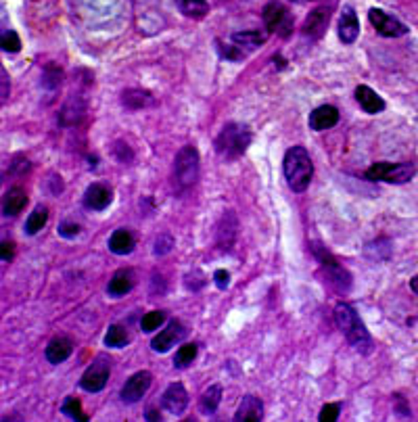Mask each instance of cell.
Returning <instances> with one entry per match:
<instances>
[{
    "mask_svg": "<svg viewBox=\"0 0 418 422\" xmlns=\"http://www.w3.org/2000/svg\"><path fill=\"white\" fill-rule=\"evenodd\" d=\"M234 422H261L264 420V403L255 395H245L234 412Z\"/></svg>",
    "mask_w": 418,
    "mask_h": 422,
    "instance_id": "obj_15",
    "label": "cell"
},
{
    "mask_svg": "<svg viewBox=\"0 0 418 422\" xmlns=\"http://www.w3.org/2000/svg\"><path fill=\"white\" fill-rule=\"evenodd\" d=\"M162 406H164V410H168L174 416L184 414V410L188 408V393H186L184 385L172 383L162 395Z\"/></svg>",
    "mask_w": 418,
    "mask_h": 422,
    "instance_id": "obj_14",
    "label": "cell"
},
{
    "mask_svg": "<svg viewBox=\"0 0 418 422\" xmlns=\"http://www.w3.org/2000/svg\"><path fill=\"white\" fill-rule=\"evenodd\" d=\"M113 201V188L104 182H94L84 192V207L90 211H104Z\"/></svg>",
    "mask_w": 418,
    "mask_h": 422,
    "instance_id": "obj_11",
    "label": "cell"
},
{
    "mask_svg": "<svg viewBox=\"0 0 418 422\" xmlns=\"http://www.w3.org/2000/svg\"><path fill=\"white\" fill-rule=\"evenodd\" d=\"M13 249H15V245L13 243H7V241H3V261L7 263V261H11L13 259Z\"/></svg>",
    "mask_w": 418,
    "mask_h": 422,
    "instance_id": "obj_41",
    "label": "cell"
},
{
    "mask_svg": "<svg viewBox=\"0 0 418 422\" xmlns=\"http://www.w3.org/2000/svg\"><path fill=\"white\" fill-rule=\"evenodd\" d=\"M146 420H162V414L155 412V410H148L146 412Z\"/></svg>",
    "mask_w": 418,
    "mask_h": 422,
    "instance_id": "obj_42",
    "label": "cell"
},
{
    "mask_svg": "<svg viewBox=\"0 0 418 422\" xmlns=\"http://www.w3.org/2000/svg\"><path fill=\"white\" fill-rule=\"evenodd\" d=\"M291 3H307V0H291Z\"/></svg>",
    "mask_w": 418,
    "mask_h": 422,
    "instance_id": "obj_44",
    "label": "cell"
},
{
    "mask_svg": "<svg viewBox=\"0 0 418 422\" xmlns=\"http://www.w3.org/2000/svg\"><path fill=\"white\" fill-rule=\"evenodd\" d=\"M104 347H109V349H120V347H126L130 343V333L126 326L122 324H111L107 329V333H104Z\"/></svg>",
    "mask_w": 418,
    "mask_h": 422,
    "instance_id": "obj_27",
    "label": "cell"
},
{
    "mask_svg": "<svg viewBox=\"0 0 418 422\" xmlns=\"http://www.w3.org/2000/svg\"><path fill=\"white\" fill-rule=\"evenodd\" d=\"M368 19H371V25L377 30V34H381L383 38H399L408 34V25L402 23L397 17L385 13L383 9H371Z\"/></svg>",
    "mask_w": 418,
    "mask_h": 422,
    "instance_id": "obj_8",
    "label": "cell"
},
{
    "mask_svg": "<svg viewBox=\"0 0 418 422\" xmlns=\"http://www.w3.org/2000/svg\"><path fill=\"white\" fill-rule=\"evenodd\" d=\"M216 48H218V55L222 59H228V61H241L245 55L239 46H234L232 42L230 44H222V40H216Z\"/></svg>",
    "mask_w": 418,
    "mask_h": 422,
    "instance_id": "obj_35",
    "label": "cell"
},
{
    "mask_svg": "<svg viewBox=\"0 0 418 422\" xmlns=\"http://www.w3.org/2000/svg\"><path fill=\"white\" fill-rule=\"evenodd\" d=\"M322 270H324V278H327V282H329V285H331V287H333L337 293L347 295V293L351 291L353 278H351L349 270H347V268H343L337 259H335V261L324 263Z\"/></svg>",
    "mask_w": 418,
    "mask_h": 422,
    "instance_id": "obj_13",
    "label": "cell"
},
{
    "mask_svg": "<svg viewBox=\"0 0 418 422\" xmlns=\"http://www.w3.org/2000/svg\"><path fill=\"white\" fill-rule=\"evenodd\" d=\"M134 245H136L134 234H132L130 230H126V228H120V230H116V232L109 236V251L116 253V255H128V253H132V251H134Z\"/></svg>",
    "mask_w": 418,
    "mask_h": 422,
    "instance_id": "obj_22",
    "label": "cell"
},
{
    "mask_svg": "<svg viewBox=\"0 0 418 422\" xmlns=\"http://www.w3.org/2000/svg\"><path fill=\"white\" fill-rule=\"evenodd\" d=\"M134 285H136L134 272L124 268V270H118L113 274V278L107 285V293H109V297H124L134 289Z\"/></svg>",
    "mask_w": 418,
    "mask_h": 422,
    "instance_id": "obj_20",
    "label": "cell"
},
{
    "mask_svg": "<svg viewBox=\"0 0 418 422\" xmlns=\"http://www.w3.org/2000/svg\"><path fill=\"white\" fill-rule=\"evenodd\" d=\"M172 249H174V236L172 234L164 232V234L157 236V241H155V255H166Z\"/></svg>",
    "mask_w": 418,
    "mask_h": 422,
    "instance_id": "obj_36",
    "label": "cell"
},
{
    "mask_svg": "<svg viewBox=\"0 0 418 422\" xmlns=\"http://www.w3.org/2000/svg\"><path fill=\"white\" fill-rule=\"evenodd\" d=\"M266 34H261V32H236V34H232L230 36V42L234 44V46H239L241 50H253V48H257V46H261L266 42Z\"/></svg>",
    "mask_w": 418,
    "mask_h": 422,
    "instance_id": "obj_26",
    "label": "cell"
},
{
    "mask_svg": "<svg viewBox=\"0 0 418 422\" xmlns=\"http://www.w3.org/2000/svg\"><path fill=\"white\" fill-rule=\"evenodd\" d=\"M410 289H412V291H414V293L418 295V274H416V276H414V278L410 280Z\"/></svg>",
    "mask_w": 418,
    "mask_h": 422,
    "instance_id": "obj_43",
    "label": "cell"
},
{
    "mask_svg": "<svg viewBox=\"0 0 418 422\" xmlns=\"http://www.w3.org/2000/svg\"><path fill=\"white\" fill-rule=\"evenodd\" d=\"M416 168L412 164H389L379 162L366 170V180L371 182H387V184H406L414 178Z\"/></svg>",
    "mask_w": 418,
    "mask_h": 422,
    "instance_id": "obj_5",
    "label": "cell"
},
{
    "mask_svg": "<svg viewBox=\"0 0 418 422\" xmlns=\"http://www.w3.org/2000/svg\"><path fill=\"white\" fill-rule=\"evenodd\" d=\"M251 140H253V134L249 126L230 122L222 128V132L216 138V153L224 162H234L241 155H245Z\"/></svg>",
    "mask_w": 418,
    "mask_h": 422,
    "instance_id": "obj_3",
    "label": "cell"
},
{
    "mask_svg": "<svg viewBox=\"0 0 418 422\" xmlns=\"http://www.w3.org/2000/svg\"><path fill=\"white\" fill-rule=\"evenodd\" d=\"M80 224H76V222H72V220H63L61 224H59V228H57V232L63 236V238H76L78 234H80Z\"/></svg>",
    "mask_w": 418,
    "mask_h": 422,
    "instance_id": "obj_38",
    "label": "cell"
},
{
    "mask_svg": "<svg viewBox=\"0 0 418 422\" xmlns=\"http://www.w3.org/2000/svg\"><path fill=\"white\" fill-rule=\"evenodd\" d=\"M341 414V403H327L322 410H320V416L318 420L320 422H335Z\"/></svg>",
    "mask_w": 418,
    "mask_h": 422,
    "instance_id": "obj_37",
    "label": "cell"
},
{
    "mask_svg": "<svg viewBox=\"0 0 418 422\" xmlns=\"http://www.w3.org/2000/svg\"><path fill=\"white\" fill-rule=\"evenodd\" d=\"M176 5H178L180 13L190 17V19H203L209 13L207 0H176Z\"/></svg>",
    "mask_w": 418,
    "mask_h": 422,
    "instance_id": "obj_28",
    "label": "cell"
},
{
    "mask_svg": "<svg viewBox=\"0 0 418 422\" xmlns=\"http://www.w3.org/2000/svg\"><path fill=\"white\" fill-rule=\"evenodd\" d=\"M164 322H166V311L155 309V311H148L144 318L140 320V329H142L144 333H155Z\"/></svg>",
    "mask_w": 418,
    "mask_h": 422,
    "instance_id": "obj_32",
    "label": "cell"
},
{
    "mask_svg": "<svg viewBox=\"0 0 418 422\" xmlns=\"http://www.w3.org/2000/svg\"><path fill=\"white\" fill-rule=\"evenodd\" d=\"M199 178V153L195 146H184L178 151L174 159V190L176 192H186L188 188L195 186Z\"/></svg>",
    "mask_w": 418,
    "mask_h": 422,
    "instance_id": "obj_4",
    "label": "cell"
},
{
    "mask_svg": "<svg viewBox=\"0 0 418 422\" xmlns=\"http://www.w3.org/2000/svg\"><path fill=\"white\" fill-rule=\"evenodd\" d=\"M0 78H3V102H7V98H9V90H11V84H9V76H7V71L3 69L0 71Z\"/></svg>",
    "mask_w": 418,
    "mask_h": 422,
    "instance_id": "obj_40",
    "label": "cell"
},
{
    "mask_svg": "<svg viewBox=\"0 0 418 422\" xmlns=\"http://www.w3.org/2000/svg\"><path fill=\"white\" fill-rule=\"evenodd\" d=\"M74 353V343H72V339H67V337H55L52 339L48 345H46V351H44V355H46V359L50 362V364H61V362H65L69 355Z\"/></svg>",
    "mask_w": 418,
    "mask_h": 422,
    "instance_id": "obj_19",
    "label": "cell"
},
{
    "mask_svg": "<svg viewBox=\"0 0 418 422\" xmlns=\"http://www.w3.org/2000/svg\"><path fill=\"white\" fill-rule=\"evenodd\" d=\"M261 17H264V25L270 34H278L283 38L291 36L293 32V17L289 13V9L278 3V0H270V3L264 7V13H261Z\"/></svg>",
    "mask_w": 418,
    "mask_h": 422,
    "instance_id": "obj_7",
    "label": "cell"
},
{
    "mask_svg": "<svg viewBox=\"0 0 418 422\" xmlns=\"http://www.w3.org/2000/svg\"><path fill=\"white\" fill-rule=\"evenodd\" d=\"M109 375H111V359H109L107 355H98V357L86 368V373L82 375L80 387H82L86 393H100L104 387H107Z\"/></svg>",
    "mask_w": 418,
    "mask_h": 422,
    "instance_id": "obj_6",
    "label": "cell"
},
{
    "mask_svg": "<svg viewBox=\"0 0 418 422\" xmlns=\"http://www.w3.org/2000/svg\"><path fill=\"white\" fill-rule=\"evenodd\" d=\"M122 102H124V107H128V109H144V107H153L155 98L144 90L130 88V90H126L122 94Z\"/></svg>",
    "mask_w": 418,
    "mask_h": 422,
    "instance_id": "obj_24",
    "label": "cell"
},
{
    "mask_svg": "<svg viewBox=\"0 0 418 422\" xmlns=\"http://www.w3.org/2000/svg\"><path fill=\"white\" fill-rule=\"evenodd\" d=\"M329 21H331V9L327 7H318V9H314L305 21H303V36L309 38V40H318L324 36V32L329 30Z\"/></svg>",
    "mask_w": 418,
    "mask_h": 422,
    "instance_id": "obj_12",
    "label": "cell"
},
{
    "mask_svg": "<svg viewBox=\"0 0 418 422\" xmlns=\"http://www.w3.org/2000/svg\"><path fill=\"white\" fill-rule=\"evenodd\" d=\"M61 78H63V74H61L59 65H46L42 71V86L48 90H55L61 84Z\"/></svg>",
    "mask_w": 418,
    "mask_h": 422,
    "instance_id": "obj_33",
    "label": "cell"
},
{
    "mask_svg": "<svg viewBox=\"0 0 418 422\" xmlns=\"http://www.w3.org/2000/svg\"><path fill=\"white\" fill-rule=\"evenodd\" d=\"M197 353H199V345H197V343H186V345H182V347L176 351L174 368H178V370H184V368H188V366L197 359Z\"/></svg>",
    "mask_w": 418,
    "mask_h": 422,
    "instance_id": "obj_30",
    "label": "cell"
},
{
    "mask_svg": "<svg viewBox=\"0 0 418 422\" xmlns=\"http://www.w3.org/2000/svg\"><path fill=\"white\" fill-rule=\"evenodd\" d=\"M46 222H48V209L42 207V205L36 207L30 214V218L25 220V234L28 236H36L46 226Z\"/></svg>",
    "mask_w": 418,
    "mask_h": 422,
    "instance_id": "obj_29",
    "label": "cell"
},
{
    "mask_svg": "<svg viewBox=\"0 0 418 422\" xmlns=\"http://www.w3.org/2000/svg\"><path fill=\"white\" fill-rule=\"evenodd\" d=\"M353 94H355V100H358V104H360V109L366 111L368 115H375V113L385 111V100H383V96L377 94L371 86L360 84Z\"/></svg>",
    "mask_w": 418,
    "mask_h": 422,
    "instance_id": "obj_17",
    "label": "cell"
},
{
    "mask_svg": "<svg viewBox=\"0 0 418 422\" xmlns=\"http://www.w3.org/2000/svg\"><path fill=\"white\" fill-rule=\"evenodd\" d=\"M360 36V21L358 15L353 11V7H343L341 17H339V40L343 44H351L355 42V38Z\"/></svg>",
    "mask_w": 418,
    "mask_h": 422,
    "instance_id": "obj_18",
    "label": "cell"
},
{
    "mask_svg": "<svg viewBox=\"0 0 418 422\" xmlns=\"http://www.w3.org/2000/svg\"><path fill=\"white\" fill-rule=\"evenodd\" d=\"M25 205H28V195L19 186H15L3 199V216L5 218H15V216L21 214Z\"/></svg>",
    "mask_w": 418,
    "mask_h": 422,
    "instance_id": "obj_21",
    "label": "cell"
},
{
    "mask_svg": "<svg viewBox=\"0 0 418 422\" xmlns=\"http://www.w3.org/2000/svg\"><path fill=\"white\" fill-rule=\"evenodd\" d=\"M84 109H86L84 100H80V98H69V100L63 104L61 113H59V122H61L63 126H74V124H78V122L84 118Z\"/></svg>",
    "mask_w": 418,
    "mask_h": 422,
    "instance_id": "obj_25",
    "label": "cell"
},
{
    "mask_svg": "<svg viewBox=\"0 0 418 422\" xmlns=\"http://www.w3.org/2000/svg\"><path fill=\"white\" fill-rule=\"evenodd\" d=\"M335 322H337L339 331L345 335L347 343L358 353L368 355L373 351L375 341H373L368 329H366V324L362 322V318L358 315V311L349 303H345V301L337 303V307H335Z\"/></svg>",
    "mask_w": 418,
    "mask_h": 422,
    "instance_id": "obj_1",
    "label": "cell"
},
{
    "mask_svg": "<svg viewBox=\"0 0 418 422\" xmlns=\"http://www.w3.org/2000/svg\"><path fill=\"white\" fill-rule=\"evenodd\" d=\"M151 385H153L151 373L140 370V373L132 375V377L126 381V385H124L122 391H120V397H122L124 403H136V401H140V399L146 395V391L151 389Z\"/></svg>",
    "mask_w": 418,
    "mask_h": 422,
    "instance_id": "obj_10",
    "label": "cell"
},
{
    "mask_svg": "<svg viewBox=\"0 0 418 422\" xmlns=\"http://www.w3.org/2000/svg\"><path fill=\"white\" fill-rule=\"evenodd\" d=\"M186 337V329L178 320H170L168 326L151 339V349L155 353H168L176 343H180Z\"/></svg>",
    "mask_w": 418,
    "mask_h": 422,
    "instance_id": "obj_9",
    "label": "cell"
},
{
    "mask_svg": "<svg viewBox=\"0 0 418 422\" xmlns=\"http://www.w3.org/2000/svg\"><path fill=\"white\" fill-rule=\"evenodd\" d=\"M283 172L293 192H305L314 176V164L309 159V153L303 146H291L285 153Z\"/></svg>",
    "mask_w": 418,
    "mask_h": 422,
    "instance_id": "obj_2",
    "label": "cell"
},
{
    "mask_svg": "<svg viewBox=\"0 0 418 422\" xmlns=\"http://www.w3.org/2000/svg\"><path fill=\"white\" fill-rule=\"evenodd\" d=\"M220 401H222V385H212L209 389H205L201 399H199L201 414H207V416L216 414L220 408Z\"/></svg>",
    "mask_w": 418,
    "mask_h": 422,
    "instance_id": "obj_23",
    "label": "cell"
},
{
    "mask_svg": "<svg viewBox=\"0 0 418 422\" xmlns=\"http://www.w3.org/2000/svg\"><path fill=\"white\" fill-rule=\"evenodd\" d=\"M63 416H67L69 420H78V422H86V414L82 412V403L78 397H65L63 406H61Z\"/></svg>",
    "mask_w": 418,
    "mask_h": 422,
    "instance_id": "obj_31",
    "label": "cell"
},
{
    "mask_svg": "<svg viewBox=\"0 0 418 422\" xmlns=\"http://www.w3.org/2000/svg\"><path fill=\"white\" fill-rule=\"evenodd\" d=\"M214 282H216V287H218L220 291H226L228 285H230V274H228L226 270H216V272H214Z\"/></svg>",
    "mask_w": 418,
    "mask_h": 422,
    "instance_id": "obj_39",
    "label": "cell"
},
{
    "mask_svg": "<svg viewBox=\"0 0 418 422\" xmlns=\"http://www.w3.org/2000/svg\"><path fill=\"white\" fill-rule=\"evenodd\" d=\"M0 46L7 52V55H15V52L21 50V40L17 36V32L13 30H5L3 32V38H0Z\"/></svg>",
    "mask_w": 418,
    "mask_h": 422,
    "instance_id": "obj_34",
    "label": "cell"
},
{
    "mask_svg": "<svg viewBox=\"0 0 418 422\" xmlns=\"http://www.w3.org/2000/svg\"><path fill=\"white\" fill-rule=\"evenodd\" d=\"M339 111L333 107V104H322V107H316L309 118H307V124L314 132H322V130H331L339 124Z\"/></svg>",
    "mask_w": 418,
    "mask_h": 422,
    "instance_id": "obj_16",
    "label": "cell"
}]
</instances>
